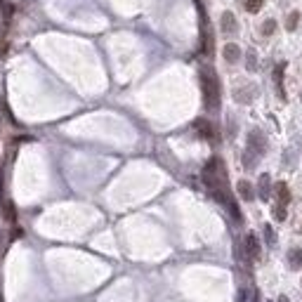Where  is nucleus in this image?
<instances>
[{"label": "nucleus", "mask_w": 302, "mask_h": 302, "mask_svg": "<svg viewBox=\"0 0 302 302\" xmlns=\"http://www.w3.org/2000/svg\"><path fill=\"white\" fill-rule=\"evenodd\" d=\"M264 151H267V140H264V135H262L260 130H253L248 137V151H246V156H243L246 168H253V165H255V158H260Z\"/></svg>", "instance_id": "2"}, {"label": "nucleus", "mask_w": 302, "mask_h": 302, "mask_svg": "<svg viewBox=\"0 0 302 302\" xmlns=\"http://www.w3.org/2000/svg\"><path fill=\"white\" fill-rule=\"evenodd\" d=\"M258 194H260V198H262V201H269V196H271V180H269V175H260Z\"/></svg>", "instance_id": "4"}, {"label": "nucleus", "mask_w": 302, "mask_h": 302, "mask_svg": "<svg viewBox=\"0 0 302 302\" xmlns=\"http://www.w3.org/2000/svg\"><path fill=\"white\" fill-rule=\"evenodd\" d=\"M246 255H248L250 260L260 258V243H258V236H255V234H248V236H246Z\"/></svg>", "instance_id": "5"}, {"label": "nucleus", "mask_w": 302, "mask_h": 302, "mask_svg": "<svg viewBox=\"0 0 302 302\" xmlns=\"http://www.w3.org/2000/svg\"><path fill=\"white\" fill-rule=\"evenodd\" d=\"M262 7V0H246V10L248 12H258Z\"/></svg>", "instance_id": "15"}, {"label": "nucleus", "mask_w": 302, "mask_h": 302, "mask_svg": "<svg viewBox=\"0 0 302 302\" xmlns=\"http://www.w3.org/2000/svg\"><path fill=\"white\" fill-rule=\"evenodd\" d=\"M300 99H302V97H300Z\"/></svg>", "instance_id": "19"}, {"label": "nucleus", "mask_w": 302, "mask_h": 302, "mask_svg": "<svg viewBox=\"0 0 302 302\" xmlns=\"http://www.w3.org/2000/svg\"><path fill=\"white\" fill-rule=\"evenodd\" d=\"M298 22H300V14H298V12H293V14H288V22H286V29H288V31H293V29L298 26Z\"/></svg>", "instance_id": "12"}, {"label": "nucleus", "mask_w": 302, "mask_h": 302, "mask_svg": "<svg viewBox=\"0 0 302 302\" xmlns=\"http://www.w3.org/2000/svg\"><path fill=\"white\" fill-rule=\"evenodd\" d=\"M196 130L203 135L205 140H213V128H210V123H208V120H196Z\"/></svg>", "instance_id": "11"}, {"label": "nucleus", "mask_w": 302, "mask_h": 302, "mask_svg": "<svg viewBox=\"0 0 302 302\" xmlns=\"http://www.w3.org/2000/svg\"><path fill=\"white\" fill-rule=\"evenodd\" d=\"M288 262L293 269H302V248H295L288 253Z\"/></svg>", "instance_id": "10"}, {"label": "nucleus", "mask_w": 302, "mask_h": 302, "mask_svg": "<svg viewBox=\"0 0 302 302\" xmlns=\"http://www.w3.org/2000/svg\"><path fill=\"white\" fill-rule=\"evenodd\" d=\"M238 194H241L243 201H253V198H255V189H253V184L250 182L241 180V182H238Z\"/></svg>", "instance_id": "7"}, {"label": "nucleus", "mask_w": 302, "mask_h": 302, "mask_svg": "<svg viewBox=\"0 0 302 302\" xmlns=\"http://www.w3.org/2000/svg\"><path fill=\"white\" fill-rule=\"evenodd\" d=\"M264 236H267V243H269V246H276V236H274V229H271L269 225L264 226Z\"/></svg>", "instance_id": "14"}, {"label": "nucleus", "mask_w": 302, "mask_h": 302, "mask_svg": "<svg viewBox=\"0 0 302 302\" xmlns=\"http://www.w3.org/2000/svg\"><path fill=\"white\" fill-rule=\"evenodd\" d=\"M248 69L250 71H255L258 66H255V52H248Z\"/></svg>", "instance_id": "17"}, {"label": "nucleus", "mask_w": 302, "mask_h": 302, "mask_svg": "<svg viewBox=\"0 0 302 302\" xmlns=\"http://www.w3.org/2000/svg\"><path fill=\"white\" fill-rule=\"evenodd\" d=\"M274 217H276V222H283L286 220V205H274Z\"/></svg>", "instance_id": "13"}, {"label": "nucleus", "mask_w": 302, "mask_h": 302, "mask_svg": "<svg viewBox=\"0 0 302 302\" xmlns=\"http://www.w3.org/2000/svg\"><path fill=\"white\" fill-rule=\"evenodd\" d=\"M222 31L225 33H236L238 31V26H236V19H234V14H231V12H225V14H222Z\"/></svg>", "instance_id": "6"}, {"label": "nucleus", "mask_w": 302, "mask_h": 302, "mask_svg": "<svg viewBox=\"0 0 302 302\" xmlns=\"http://www.w3.org/2000/svg\"><path fill=\"white\" fill-rule=\"evenodd\" d=\"M238 57H241V50H238V45H234V43H229V45H225V59L226 62H238Z\"/></svg>", "instance_id": "9"}, {"label": "nucleus", "mask_w": 302, "mask_h": 302, "mask_svg": "<svg viewBox=\"0 0 302 302\" xmlns=\"http://www.w3.org/2000/svg\"><path fill=\"white\" fill-rule=\"evenodd\" d=\"M283 71H286V62H281V64L274 69V85H276V92H279L281 99H286V90H283Z\"/></svg>", "instance_id": "3"}, {"label": "nucleus", "mask_w": 302, "mask_h": 302, "mask_svg": "<svg viewBox=\"0 0 302 302\" xmlns=\"http://www.w3.org/2000/svg\"><path fill=\"white\" fill-rule=\"evenodd\" d=\"M276 194H279V205H288V203H291V191H288L286 182L276 184Z\"/></svg>", "instance_id": "8"}, {"label": "nucleus", "mask_w": 302, "mask_h": 302, "mask_svg": "<svg viewBox=\"0 0 302 302\" xmlns=\"http://www.w3.org/2000/svg\"><path fill=\"white\" fill-rule=\"evenodd\" d=\"M276 302H291V300H288L286 295H281V298H279V300H276Z\"/></svg>", "instance_id": "18"}, {"label": "nucleus", "mask_w": 302, "mask_h": 302, "mask_svg": "<svg viewBox=\"0 0 302 302\" xmlns=\"http://www.w3.org/2000/svg\"><path fill=\"white\" fill-rule=\"evenodd\" d=\"M201 87H203L205 107L215 111L220 107V80L213 69H201Z\"/></svg>", "instance_id": "1"}, {"label": "nucleus", "mask_w": 302, "mask_h": 302, "mask_svg": "<svg viewBox=\"0 0 302 302\" xmlns=\"http://www.w3.org/2000/svg\"><path fill=\"white\" fill-rule=\"evenodd\" d=\"M274 26H276V22H264V26H262V33H264V36H269V33H274Z\"/></svg>", "instance_id": "16"}]
</instances>
